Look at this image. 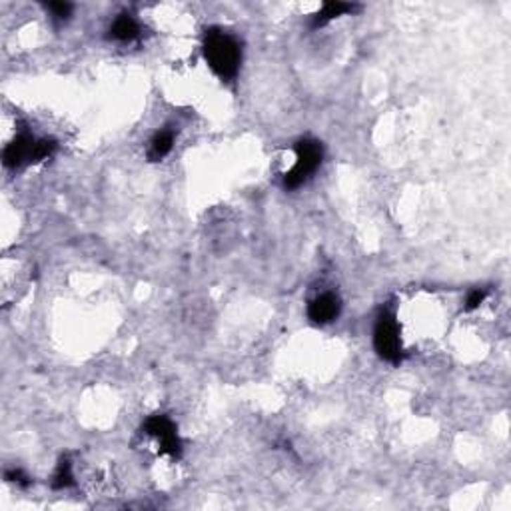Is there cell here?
Masks as SVG:
<instances>
[{
    "label": "cell",
    "mask_w": 511,
    "mask_h": 511,
    "mask_svg": "<svg viewBox=\"0 0 511 511\" xmlns=\"http://www.w3.org/2000/svg\"><path fill=\"white\" fill-rule=\"evenodd\" d=\"M204 58L214 75L222 80H234L242 63V48L240 42L232 34L220 28H210L204 34Z\"/></svg>",
    "instance_id": "6da1fadb"
},
{
    "label": "cell",
    "mask_w": 511,
    "mask_h": 511,
    "mask_svg": "<svg viewBox=\"0 0 511 511\" xmlns=\"http://www.w3.org/2000/svg\"><path fill=\"white\" fill-rule=\"evenodd\" d=\"M56 142L54 140H37L32 134L22 132L14 138L13 142L4 148V166L18 168L26 162H40L54 154Z\"/></svg>",
    "instance_id": "7a4b0ae2"
},
{
    "label": "cell",
    "mask_w": 511,
    "mask_h": 511,
    "mask_svg": "<svg viewBox=\"0 0 511 511\" xmlns=\"http://www.w3.org/2000/svg\"><path fill=\"white\" fill-rule=\"evenodd\" d=\"M322 160H324V148L318 140H312V138L299 140L296 144V164L284 176V188L294 190V188L302 186L320 168Z\"/></svg>",
    "instance_id": "3957f363"
},
{
    "label": "cell",
    "mask_w": 511,
    "mask_h": 511,
    "mask_svg": "<svg viewBox=\"0 0 511 511\" xmlns=\"http://www.w3.org/2000/svg\"><path fill=\"white\" fill-rule=\"evenodd\" d=\"M374 348L382 360L389 363L401 362V336L396 316L392 312H382L374 328Z\"/></svg>",
    "instance_id": "277c9868"
},
{
    "label": "cell",
    "mask_w": 511,
    "mask_h": 511,
    "mask_svg": "<svg viewBox=\"0 0 511 511\" xmlns=\"http://www.w3.org/2000/svg\"><path fill=\"white\" fill-rule=\"evenodd\" d=\"M144 434L152 436L160 444V453L170 455L172 460H178L182 455V441L178 437L176 425L166 415H152V418H148L146 424H144Z\"/></svg>",
    "instance_id": "5b68a950"
},
{
    "label": "cell",
    "mask_w": 511,
    "mask_h": 511,
    "mask_svg": "<svg viewBox=\"0 0 511 511\" xmlns=\"http://www.w3.org/2000/svg\"><path fill=\"white\" fill-rule=\"evenodd\" d=\"M339 316V298L332 292L320 294L308 306V318L313 324H330Z\"/></svg>",
    "instance_id": "8992f818"
},
{
    "label": "cell",
    "mask_w": 511,
    "mask_h": 511,
    "mask_svg": "<svg viewBox=\"0 0 511 511\" xmlns=\"http://www.w3.org/2000/svg\"><path fill=\"white\" fill-rule=\"evenodd\" d=\"M358 6L356 4H348V2H325L324 6L320 8V13L313 16V28H320V26L328 25L330 20H334L337 16H344V14L354 13Z\"/></svg>",
    "instance_id": "52a82bcc"
},
{
    "label": "cell",
    "mask_w": 511,
    "mask_h": 511,
    "mask_svg": "<svg viewBox=\"0 0 511 511\" xmlns=\"http://www.w3.org/2000/svg\"><path fill=\"white\" fill-rule=\"evenodd\" d=\"M140 34V26L138 22L132 18V16H128V14H122V16H118L116 20H114L112 28H110V37L114 40H120V42H130V40H134V38Z\"/></svg>",
    "instance_id": "ba28073f"
},
{
    "label": "cell",
    "mask_w": 511,
    "mask_h": 511,
    "mask_svg": "<svg viewBox=\"0 0 511 511\" xmlns=\"http://www.w3.org/2000/svg\"><path fill=\"white\" fill-rule=\"evenodd\" d=\"M174 146V132L172 130H160L156 136L152 138V142H150V148H148V158L152 162H158V160H162L164 156L172 150Z\"/></svg>",
    "instance_id": "9c48e42d"
},
{
    "label": "cell",
    "mask_w": 511,
    "mask_h": 511,
    "mask_svg": "<svg viewBox=\"0 0 511 511\" xmlns=\"http://www.w3.org/2000/svg\"><path fill=\"white\" fill-rule=\"evenodd\" d=\"M75 486V475H72V463L68 462L66 458L60 460L54 477H52V487L54 489H66V487Z\"/></svg>",
    "instance_id": "30bf717a"
},
{
    "label": "cell",
    "mask_w": 511,
    "mask_h": 511,
    "mask_svg": "<svg viewBox=\"0 0 511 511\" xmlns=\"http://www.w3.org/2000/svg\"><path fill=\"white\" fill-rule=\"evenodd\" d=\"M46 8H48L50 13L54 14L56 18H68V16L72 14V4H68V2H48Z\"/></svg>",
    "instance_id": "8fae6325"
},
{
    "label": "cell",
    "mask_w": 511,
    "mask_h": 511,
    "mask_svg": "<svg viewBox=\"0 0 511 511\" xmlns=\"http://www.w3.org/2000/svg\"><path fill=\"white\" fill-rule=\"evenodd\" d=\"M6 481L18 484V486L22 487L30 486V477H28L22 470H11V472H6Z\"/></svg>",
    "instance_id": "7c38bea8"
},
{
    "label": "cell",
    "mask_w": 511,
    "mask_h": 511,
    "mask_svg": "<svg viewBox=\"0 0 511 511\" xmlns=\"http://www.w3.org/2000/svg\"><path fill=\"white\" fill-rule=\"evenodd\" d=\"M486 296H487L486 290H474V292L467 296V299H465V310H475V308H479V304L486 299Z\"/></svg>",
    "instance_id": "4fadbf2b"
}]
</instances>
